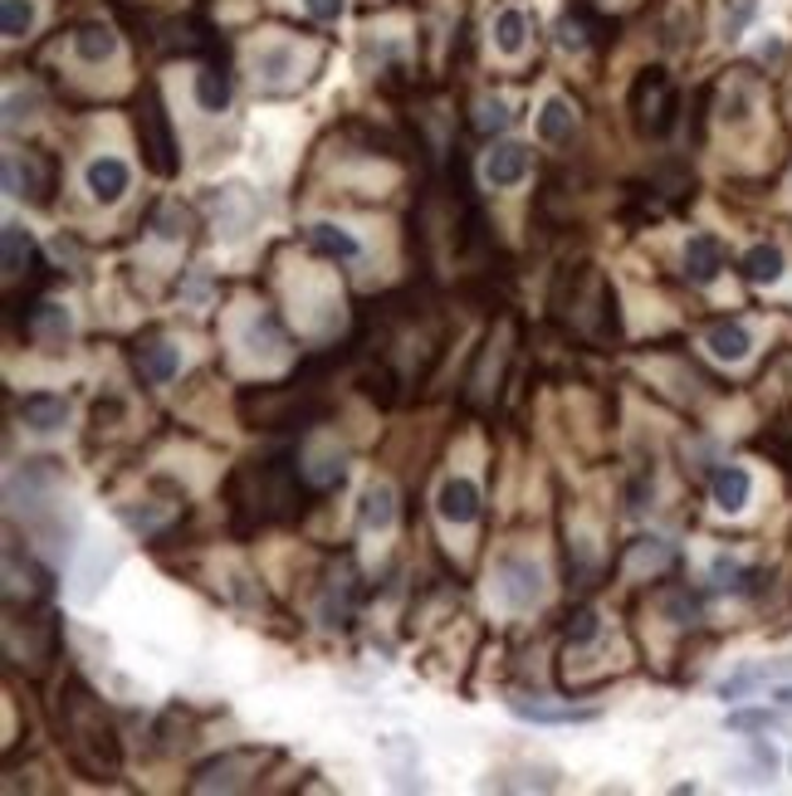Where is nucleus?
I'll return each mask as SVG.
<instances>
[{
    "instance_id": "nucleus-1",
    "label": "nucleus",
    "mask_w": 792,
    "mask_h": 796,
    "mask_svg": "<svg viewBox=\"0 0 792 796\" xmlns=\"http://www.w3.org/2000/svg\"><path fill=\"white\" fill-rule=\"evenodd\" d=\"M631 113H636V128L645 138H665L675 128V113H680V98L671 89V73L665 69H645L631 89Z\"/></svg>"
},
{
    "instance_id": "nucleus-2",
    "label": "nucleus",
    "mask_w": 792,
    "mask_h": 796,
    "mask_svg": "<svg viewBox=\"0 0 792 796\" xmlns=\"http://www.w3.org/2000/svg\"><path fill=\"white\" fill-rule=\"evenodd\" d=\"M138 138H142V152H148V166H152V172H158V176H172V172H176V142H172V128H166V113H162L158 89L142 93Z\"/></svg>"
},
{
    "instance_id": "nucleus-3",
    "label": "nucleus",
    "mask_w": 792,
    "mask_h": 796,
    "mask_svg": "<svg viewBox=\"0 0 792 796\" xmlns=\"http://www.w3.org/2000/svg\"><path fill=\"white\" fill-rule=\"evenodd\" d=\"M5 191L45 211V206H49V191H55V172H49L45 156H35V152H15V156L5 162Z\"/></svg>"
},
{
    "instance_id": "nucleus-4",
    "label": "nucleus",
    "mask_w": 792,
    "mask_h": 796,
    "mask_svg": "<svg viewBox=\"0 0 792 796\" xmlns=\"http://www.w3.org/2000/svg\"><path fill=\"white\" fill-rule=\"evenodd\" d=\"M499 592H504L509 606H538L544 601V572L534 567L528 558H504L499 562Z\"/></svg>"
},
{
    "instance_id": "nucleus-5",
    "label": "nucleus",
    "mask_w": 792,
    "mask_h": 796,
    "mask_svg": "<svg viewBox=\"0 0 792 796\" xmlns=\"http://www.w3.org/2000/svg\"><path fill=\"white\" fill-rule=\"evenodd\" d=\"M83 182H89V196H93V201H98V206H113V201H123V191H128L132 172H128V162H123V156H93L89 172H83Z\"/></svg>"
},
{
    "instance_id": "nucleus-6",
    "label": "nucleus",
    "mask_w": 792,
    "mask_h": 796,
    "mask_svg": "<svg viewBox=\"0 0 792 796\" xmlns=\"http://www.w3.org/2000/svg\"><path fill=\"white\" fill-rule=\"evenodd\" d=\"M524 176H528V147L499 142L494 152L485 156V182L494 186V191H509V186H519Z\"/></svg>"
},
{
    "instance_id": "nucleus-7",
    "label": "nucleus",
    "mask_w": 792,
    "mask_h": 796,
    "mask_svg": "<svg viewBox=\"0 0 792 796\" xmlns=\"http://www.w3.org/2000/svg\"><path fill=\"white\" fill-rule=\"evenodd\" d=\"M435 513H441L445 523H475L479 518V489L470 484V479L451 475L441 484V494H435Z\"/></svg>"
},
{
    "instance_id": "nucleus-8",
    "label": "nucleus",
    "mask_w": 792,
    "mask_h": 796,
    "mask_svg": "<svg viewBox=\"0 0 792 796\" xmlns=\"http://www.w3.org/2000/svg\"><path fill=\"white\" fill-rule=\"evenodd\" d=\"M719 269H724V245H719V235H690V245H685V274H690L695 284H714Z\"/></svg>"
},
{
    "instance_id": "nucleus-9",
    "label": "nucleus",
    "mask_w": 792,
    "mask_h": 796,
    "mask_svg": "<svg viewBox=\"0 0 792 796\" xmlns=\"http://www.w3.org/2000/svg\"><path fill=\"white\" fill-rule=\"evenodd\" d=\"M20 415H25L30 431L49 435V431H59V425L69 421V401L65 396H55V391H30L25 401H20Z\"/></svg>"
},
{
    "instance_id": "nucleus-10",
    "label": "nucleus",
    "mask_w": 792,
    "mask_h": 796,
    "mask_svg": "<svg viewBox=\"0 0 792 796\" xmlns=\"http://www.w3.org/2000/svg\"><path fill=\"white\" fill-rule=\"evenodd\" d=\"M783 269H788V259L778 245H754L744 259H738V274H744L748 284H778Z\"/></svg>"
},
{
    "instance_id": "nucleus-11",
    "label": "nucleus",
    "mask_w": 792,
    "mask_h": 796,
    "mask_svg": "<svg viewBox=\"0 0 792 796\" xmlns=\"http://www.w3.org/2000/svg\"><path fill=\"white\" fill-rule=\"evenodd\" d=\"M748 494H754V479H748L744 465H724L714 469V504L724 513H738L748 504Z\"/></svg>"
},
{
    "instance_id": "nucleus-12",
    "label": "nucleus",
    "mask_w": 792,
    "mask_h": 796,
    "mask_svg": "<svg viewBox=\"0 0 792 796\" xmlns=\"http://www.w3.org/2000/svg\"><path fill=\"white\" fill-rule=\"evenodd\" d=\"M509 714L528 718V724H597V709H558V704H528V699H514Z\"/></svg>"
},
{
    "instance_id": "nucleus-13",
    "label": "nucleus",
    "mask_w": 792,
    "mask_h": 796,
    "mask_svg": "<svg viewBox=\"0 0 792 796\" xmlns=\"http://www.w3.org/2000/svg\"><path fill=\"white\" fill-rule=\"evenodd\" d=\"M74 55L83 65H108L113 55H118V35H113L108 25H79L74 30Z\"/></svg>"
},
{
    "instance_id": "nucleus-14",
    "label": "nucleus",
    "mask_w": 792,
    "mask_h": 796,
    "mask_svg": "<svg viewBox=\"0 0 792 796\" xmlns=\"http://www.w3.org/2000/svg\"><path fill=\"white\" fill-rule=\"evenodd\" d=\"M704 342H710V352L719 362H744L748 352H754V338H748L744 323H714Z\"/></svg>"
},
{
    "instance_id": "nucleus-15",
    "label": "nucleus",
    "mask_w": 792,
    "mask_h": 796,
    "mask_svg": "<svg viewBox=\"0 0 792 796\" xmlns=\"http://www.w3.org/2000/svg\"><path fill=\"white\" fill-rule=\"evenodd\" d=\"M308 239H314V249H318V255H328V259H358L362 255L358 235H352V230H342V225H328V220L308 225Z\"/></svg>"
},
{
    "instance_id": "nucleus-16",
    "label": "nucleus",
    "mask_w": 792,
    "mask_h": 796,
    "mask_svg": "<svg viewBox=\"0 0 792 796\" xmlns=\"http://www.w3.org/2000/svg\"><path fill=\"white\" fill-rule=\"evenodd\" d=\"M572 132H578V113L568 108V98H548L544 113H538V138L562 147V142H572Z\"/></svg>"
},
{
    "instance_id": "nucleus-17",
    "label": "nucleus",
    "mask_w": 792,
    "mask_h": 796,
    "mask_svg": "<svg viewBox=\"0 0 792 796\" xmlns=\"http://www.w3.org/2000/svg\"><path fill=\"white\" fill-rule=\"evenodd\" d=\"M138 372L148 376V382H172L176 372H182V352L176 348H166V342H142L138 348Z\"/></svg>"
},
{
    "instance_id": "nucleus-18",
    "label": "nucleus",
    "mask_w": 792,
    "mask_h": 796,
    "mask_svg": "<svg viewBox=\"0 0 792 796\" xmlns=\"http://www.w3.org/2000/svg\"><path fill=\"white\" fill-rule=\"evenodd\" d=\"M524 45H528V15L524 10H514V5L499 10L494 15V49L514 59V55H524Z\"/></svg>"
},
{
    "instance_id": "nucleus-19",
    "label": "nucleus",
    "mask_w": 792,
    "mask_h": 796,
    "mask_svg": "<svg viewBox=\"0 0 792 796\" xmlns=\"http://www.w3.org/2000/svg\"><path fill=\"white\" fill-rule=\"evenodd\" d=\"M392 518H396V499H392V489H387V484H372L368 494H362L358 523H362L368 532H387V528H392Z\"/></svg>"
},
{
    "instance_id": "nucleus-20",
    "label": "nucleus",
    "mask_w": 792,
    "mask_h": 796,
    "mask_svg": "<svg viewBox=\"0 0 792 796\" xmlns=\"http://www.w3.org/2000/svg\"><path fill=\"white\" fill-rule=\"evenodd\" d=\"M196 103H201L206 113H225L231 108V79H225V69L206 65L196 73Z\"/></svg>"
},
{
    "instance_id": "nucleus-21",
    "label": "nucleus",
    "mask_w": 792,
    "mask_h": 796,
    "mask_svg": "<svg viewBox=\"0 0 792 796\" xmlns=\"http://www.w3.org/2000/svg\"><path fill=\"white\" fill-rule=\"evenodd\" d=\"M0 239H5V274L20 279L25 274V265L35 259V239H30V230H20V225H5L0 230Z\"/></svg>"
},
{
    "instance_id": "nucleus-22",
    "label": "nucleus",
    "mask_w": 792,
    "mask_h": 796,
    "mask_svg": "<svg viewBox=\"0 0 792 796\" xmlns=\"http://www.w3.org/2000/svg\"><path fill=\"white\" fill-rule=\"evenodd\" d=\"M255 69H259V79H269V83L289 79V73H294V45H284V39H279V45H265L255 55Z\"/></svg>"
},
{
    "instance_id": "nucleus-23",
    "label": "nucleus",
    "mask_w": 792,
    "mask_h": 796,
    "mask_svg": "<svg viewBox=\"0 0 792 796\" xmlns=\"http://www.w3.org/2000/svg\"><path fill=\"white\" fill-rule=\"evenodd\" d=\"M0 30H5V39H25L35 30V0H5L0 5Z\"/></svg>"
},
{
    "instance_id": "nucleus-24",
    "label": "nucleus",
    "mask_w": 792,
    "mask_h": 796,
    "mask_svg": "<svg viewBox=\"0 0 792 796\" xmlns=\"http://www.w3.org/2000/svg\"><path fill=\"white\" fill-rule=\"evenodd\" d=\"M773 675H778V665H748V669H738V675H729L724 684H719V699H744L748 689H758Z\"/></svg>"
},
{
    "instance_id": "nucleus-25",
    "label": "nucleus",
    "mask_w": 792,
    "mask_h": 796,
    "mask_svg": "<svg viewBox=\"0 0 792 796\" xmlns=\"http://www.w3.org/2000/svg\"><path fill=\"white\" fill-rule=\"evenodd\" d=\"M69 308H59V303H39L35 308V332H45V338H69Z\"/></svg>"
},
{
    "instance_id": "nucleus-26",
    "label": "nucleus",
    "mask_w": 792,
    "mask_h": 796,
    "mask_svg": "<svg viewBox=\"0 0 792 796\" xmlns=\"http://www.w3.org/2000/svg\"><path fill=\"white\" fill-rule=\"evenodd\" d=\"M475 122H479L485 132H504L509 122H514V113H509V103H504V98H479Z\"/></svg>"
},
{
    "instance_id": "nucleus-27",
    "label": "nucleus",
    "mask_w": 792,
    "mask_h": 796,
    "mask_svg": "<svg viewBox=\"0 0 792 796\" xmlns=\"http://www.w3.org/2000/svg\"><path fill=\"white\" fill-rule=\"evenodd\" d=\"M729 728H734V733H754V728H783V718H778L773 709H738V714H729Z\"/></svg>"
},
{
    "instance_id": "nucleus-28",
    "label": "nucleus",
    "mask_w": 792,
    "mask_h": 796,
    "mask_svg": "<svg viewBox=\"0 0 792 796\" xmlns=\"http://www.w3.org/2000/svg\"><path fill=\"white\" fill-rule=\"evenodd\" d=\"M342 475H348L342 455H323V459H314V469H308V484H314V489H333V484H342Z\"/></svg>"
},
{
    "instance_id": "nucleus-29",
    "label": "nucleus",
    "mask_w": 792,
    "mask_h": 796,
    "mask_svg": "<svg viewBox=\"0 0 792 796\" xmlns=\"http://www.w3.org/2000/svg\"><path fill=\"white\" fill-rule=\"evenodd\" d=\"M558 45L572 49V55H582V49H587V20L572 15V10H568V15L558 20Z\"/></svg>"
},
{
    "instance_id": "nucleus-30",
    "label": "nucleus",
    "mask_w": 792,
    "mask_h": 796,
    "mask_svg": "<svg viewBox=\"0 0 792 796\" xmlns=\"http://www.w3.org/2000/svg\"><path fill=\"white\" fill-rule=\"evenodd\" d=\"M35 108H39V93L35 89H10V98H5V128H20V118H35Z\"/></svg>"
},
{
    "instance_id": "nucleus-31",
    "label": "nucleus",
    "mask_w": 792,
    "mask_h": 796,
    "mask_svg": "<svg viewBox=\"0 0 792 796\" xmlns=\"http://www.w3.org/2000/svg\"><path fill=\"white\" fill-rule=\"evenodd\" d=\"M748 113H754V93H748V89H729L724 93V113H719V118H724V122H744Z\"/></svg>"
},
{
    "instance_id": "nucleus-32",
    "label": "nucleus",
    "mask_w": 792,
    "mask_h": 796,
    "mask_svg": "<svg viewBox=\"0 0 792 796\" xmlns=\"http://www.w3.org/2000/svg\"><path fill=\"white\" fill-rule=\"evenodd\" d=\"M597 631H602L597 611H578V616H572V625H568V641L572 645H587V641H597Z\"/></svg>"
},
{
    "instance_id": "nucleus-33",
    "label": "nucleus",
    "mask_w": 792,
    "mask_h": 796,
    "mask_svg": "<svg viewBox=\"0 0 792 796\" xmlns=\"http://www.w3.org/2000/svg\"><path fill=\"white\" fill-rule=\"evenodd\" d=\"M152 230H158L162 239H182L186 235V215L182 211H162L158 220H152Z\"/></svg>"
},
{
    "instance_id": "nucleus-34",
    "label": "nucleus",
    "mask_w": 792,
    "mask_h": 796,
    "mask_svg": "<svg viewBox=\"0 0 792 796\" xmlns=\"http://www.w3.org/2000/svg\"><path fill=\"white\" fill-rule=\"evenodd\" d=\"M308 5V15L314 20H338L342 15V0H304Z\"/></svg>"
},
{
    "instance_id": "nucleus-35",
    "label": "nucleus",
    "mask_w": 792,
    "mask_h": 796,
    "mask_svg": "<svg viewBox=\"0 0 792 796\" xmlns=\"http://www.w3.org/2000/svg\"><path fill=\"white\" fill-rule=\"evenodd\" d=\"M773 699H778V704H792V684H778V689H773Z\"/></svg>"
}]
</instances>
